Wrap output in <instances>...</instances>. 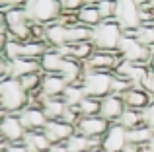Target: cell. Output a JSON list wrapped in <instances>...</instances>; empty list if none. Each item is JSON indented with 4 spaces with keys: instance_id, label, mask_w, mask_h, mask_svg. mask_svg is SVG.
<instances>
[{
    "instance_id": "cell-29",
    "label": "cell",
    "mask_w": 154,
    "mask_h": 152,
    "mask_svg": "<svg viewBox=\"0 0 154 152\" xmlns=\"http://www.w3.org/2000/svg\"><path fill=\"white\" fill-rule=\"evenodd\" d=\"M59 4H60V12H63V14L76 16L78 10L84 6V0H59Z\"/></svg>"
},
{
    "instance_id": "cell-31",
    "label": "cell",
    "mask_w": 154,
    "mask_h": 152,
    "mask_svg": "<svg viewBox=\"0 0 154 152\" xmlns=\"http://www.w3.org/2000/svg\"><path fill=\"white\" fill-rule=\"evenodd\" d=\"M8 68H10V62L6 61L4 55H0V82L8 78Z\"/></svg>"
},
{
    "instance_id": "cell-33",
    "label": "cell",
    "mask_w": 154,
    "mask_h": 152,
    "mask_svg": "<svg viewBox=\"0 0 154 152\" xmlns=\"http://www.w3.org/2000/svg\"><path fill=\"white\" fill-rule=\"evenodd\" d=\"M143 86L148 90V94H150V96H152V99H154V74H148V78L144 80Z\"/></svg>"
},
{
    "instance_id": "cell-12",
    "label": "cell",
    "mask_w": 154,
    "mask_h": 152,
    "mask_svg": "<svg viewBox=\"0 0 154 152\" xmlns=\"http://www.w3.org/2000/svg\"><path fill=\"white\" fill-rule=\"evenodd\" d=\"M18 117L22 121V127L26 129V133H37V131H43L47 125L45 113L37 105H27L22 113H18Z\"/></svg>"
},
{
    "instance_id": "cell-27",
    "label": "cell",
    "mask_w": 154,
    "mask_h": 152,
    "mask_svg": "<svg viewBox=\"0 0 154 152\" xmlns=\"http://www.w3.org/2000/svg\"><path fill=\"white\" fill-rule=\"evenodd\" d=\"M64 146H66L68 152H94L90 138L82 137V135H76V133L64 142Z\"/></svg>"
},
{
    "instance_id": "cell-32",
    "label": "cell",
    "mask_w": 154,
    "mask_h": 152,
    "mask_svg": "<svg viewBox=\"0 0 154 152\" xmlns=\"http://www.w3.org/2000/svg\"><path fill=\"white\" fill-rule=\"evenodd\" d=\"M8 43H10V37H8V33H6V31H0V55L6 53Z\"/></svg>"
},
{
    "instance_id": "cell-5",
    "label": "cell",
    "mask_w": 154,
    "mask_h": 152,
    "mask_svg": "<svg viewBox=\"0 0 154 152\" xmlns=\"http://www.w3.org/2000/svg\"><path fill=\"white\" fill-rule=\"evenodd\" d=\"M117 53L121 55L123 61L139 65V66H144V68H148V62H150V57H152V51L146 49V47H143L135 37H131V35H123V37H121Z\"/></svg>"
},
{
    "instance_id": "cell-15",
    "label": "cell",
    "mask_w": 154,
    "mask_h": 152,
    "mask_svg": "<svg viewBox=\"0 0 154 152\" xmlns=\"http://www.w3.org/2000/svg\"><path fill=\"white\" fill-rule=\"evenodd\" d=\"M74 133H76L74 127L66 125L63 121H47L45 129H43V135L47 137V141L51 144H64Z\"/></svg>"
},
{
    "instance_id": "cell-24",
    "label": "cell",
    "mask_w": 154,
    "mask_h": 152,
    "mask_svg": "<svg viewBox=\"0 0 154 152\" xmlns=\"http://www.w3.org/2000/svg\"><path fill=\"white\" fill-rule=\"evenodd\" d=\"M152 137H154V133L148 129V127H144V125L137 127V129H133V131H127V142L131 146H137V148L146 146Z\"/></svg>"
},
{
    "instance_id": "cell-23",
    "label": "cell",
    "mask_w": 154,
    "mask_h": 152,
    "mask_svg": "<svg viewBox=\"0 0 154 152\" xmlns=\"http://www.w3.org/2000/svg\"><path fill=\"white\" fill-rule=\"evenodd\" d=\"M123 35H131V37H135L143 47L154 51V26H139L133 31H123Z\"/></svg>"
},
{
    "instance_id": "cell-22",
    "label": "cell",
    "mask_w": 154,
    "mask_h": 152,
    "mask_svg": "<svg viewBox=\"0 0 154 152\" xmlns=\"http://www.w3.org/2000/svg\"><path fill=\"white\" fill-rule=\"evenodd\" d=\"M39 99H41V109H43V113H45L47 121H60L63 113L66 111V103L63 102V98H59V99H43L41 96H39Z\"/></svg>"
},
{
    "instance_id": "cell-13",
    "label": "cell",
    "mask_w": 154,
    "mask_h": 152,
    "mask_svg": "<svg viewBox=\"0 0 154 152\" xmlns=\"http://www.w3.org/2000/svg\"><path fill=\"white\" fill-rule=\"evenodd\" d=\"M129 146L127 142V131L123 127L115 125L109 127V131L103 135V142H102V152H123Z\"/></svg>"
},
{
    "instance_id": "cell-20",
    "label": "cell",
    "mask_w": 154,
    "mask_h": 152,
    "mask_svg": "<svg viewBox=\"0 0 154 152\" xmlns=\"http://www.w3.org/2000/svg\"><path fill=\"white\" fill-rule=\"evenodd\" d=\"M22 146L27 152H49L53 144L47 141L43 131H37V133H26V137L22 141Z\"/></svg>"
},
{
    "instance_id": "cell-37",
    "label": "cell",
    "mask_w": 154,
    "mask_h": 152,
    "mask_svg": "<svg viewBox=\"0 0 154 152\" xmlns=\"http://www.w3.org/2000/svg\"><path fill=\"white\" fill-rule=\"evenodd\" d=\"M148 70H150V74H154V51H152V57H150V62H148Z\"/></svg>"
},
{
    "instance_id": "cell-8",
    "label": "cell",
    "mask_w": 154,
    "mask_h": 152,
    "mask_svg": "<svg viewBox=\"0 0 154 152\" xmlns=\"http://www.w3.org/2000/svg\"><path fill=\"white\" fill-rule=\"evenodd\" d=\"M115 20L123 31H133L140 26L139 20V2L137 0H119L115 8Z\"/></svg>"
},
{
    "instance_id": "cell-39",
    "label": "cell",
    "mask_w": 154,
    "mask_h": 152,
    "mask_svg": "<svg viewBox=\"0 0 154 152\" xmlns=\"http://www.w3.org/2000/svg\"><path fill=\"white\" fill-rule=\"evenodd\" d=\"M152 26H154V22H152Z\"/></svg>"
},
{
    "instance_id": "cell-21",
    "label": "cell",
    "mask_w": 154,
    "mask_h": 152,
    "mask_svg": "<svg viewBox=\"0 0 154 152\" xmlns=\"http://www.w3.org/2000/svg\"><path fill=\"white\" fill-rule=\"evenodd\" d=\"M63 55L59 53L57 49H51L39 59V65H41V72L43 74H59L60 70V65H63Z\"/></svg>"
},
{
    "instance_id": "cell-7",
    "label": "cell",
    "mask_w": 154,
    "mask_h": 152,
    "mask_svg": "<svg viewBox=\"0 0 154 152\" xmlns=\"http://www.w3.org/2000/svg\"><path fill=\"white\" fill-rule=\"evenodd\" d=\"M123 62L121 55L117 51H96L92 55V59L84 65V70L86 72H107L113 74L119 65Z\"/></svg>"
},
{
    "instance_id": "cell-14",
    "label": "cell",
    "mask_w": 154,
    "mask_h": 152,
    "mask_svg": "<svg viewBox=\"0 0 154 152\" xmlns=\"http://www.w3.org/2000/svg\"><path fill=\"white\" fill-rule=\"evenodd\" d=\"M123 111H125V103L119 96L109 94L107 98H103L100 102V117L105 119L109 125H115L119 121V117L123 115Z\"/></svg>"
},
{
    "instance_id": "cell-19",
    "label": "cell",
    "mask_w": 154,
    "mask_h": 152,
    "mask_svg": "<svg viewBox=\"0 0 154 152\" xmlns=\"http://www.w3.org/2000/svg\"><path fill=\"white\" fill-rule=\"evenodd\" d=\"M35 72H41V65L39 61H29V59H18V61H12L10 62V68H8V78H22V76L27 74H35ZM43 74V72H41Z\"/></svg>"
},
{
    "instance_id": "cell-3",
    "label": "cell",
    "mask_w": 154,
    "mask_h": 152,
    "mask_svg": "<svg viewBox=\"0 0 154 152\" xmlns=\"http://www.w3.org/2000/svg\"><path fill=\"white\" fill-rule=\"evenodd\" d=\"M123 37V29L115 20H105L92 29V43L96 51H117Z\"/></svg>"
},
{
    "instance_id": "cell-36",
    "label": "cell",
    "mask_w": 154,
    "mask_h": 152,
    "mask_svg": "<svg viewBox=\"0 0 154 152\" xmlns=\"http://www.w3.org/2000/svg\"><path fill=\"white\" fill-rule=\"evenodd\" d=\"M0 31H6V14L0 12Z\"/></svg>"
},
{
    "instance_id": "cell-18",
    "label": "cell",
    "mask_w": 154,
    "mask_h": 152,
    "mask_svg": "<svg viewBox=\"0 0 154 152\" xmlns=\"http://www.w3.org/2000/svg\"><path fill=\"white\" fill-rule=\"evenodd\" d=\"M76 20H78L80 26L88 27V29H94L96 26H100L103 20H102V16H100L98 8H96V0L94 2H92V0H86L84 6L80 8L78 14H76Z\"/></svg>"
},
{
    "instance_id": "cell-25",
    "label": "cell",
    "mask_w": 154,
    "mask_h": 152,
    "mask_svg": "<svg viewBox=\"0 0 154 152\" xmlns=\"http://www.w3.org/2000/svg\"><path fill=\"white\" fill-rule=\"evenodd\" d=\"M100 102H102V99H94V98H88L86 96V98L76 107H72V109L78 113V117H96V115H100Z\"/></svg>"
},
{
    "instance_id": "cell-9",
    "label": "cell",
    "mask_w": 154,
    "mask_h": 152,
    "mask_svg": "<svg viewBox=\"0 0 154 152\" xmlns=\"http://www.w3.org/2000/svg\"><path fill=\"white\" fill-rule=\"evenodd\" d=\"M121 99H123V103H125V109H133V111H139V113L146 111L154 103V99H152V96L148 94V90L144 86H140V84H133V86L121 96Z\"/></svg>"
},
{
    "instance_id": "cell-6",
    "label": "cell",
    "mask_w": 154,
    "mask_h": 152,
    "mask_svg": "<svg viewBox=\"0 0 154 152\" xmlns=\"http://www.w3.org/2000/svg\"><path fill=\"white\" fill-rule=\"evenodd\" d=\"M111 80H113V74H107V72H86L82 80L84 94L94 99L107 98L111 94Z\"/></svg>"
},
{
    "instance_id": "cell-38",
    "label": "cell",
    "mask_w": 154,
    "mask_h": 152,
    "mask_svg": "<svg viewBox=\"0 0 154 152\" xmlns=\"http://www.w3.org/2000/svg\"><path fill=\"white\" fill-rule=\"evenodd\" d=\"M146 146H148V148H150V150L154 152V137L150 138V142H148V144H146Z\"/></svg>"
},
{
    "instance_id": "cell-35",
    "label": "cell",
    "mask_w": 154,
    "mask_h": 152,
    "mask_svg": "<svg viewBox=\"0 0 154 152\" xmlns=\"http://www.w3.org/2000/svg\"><path fill=\"white\" fill-rule=\"evenodd\" d=\"M49 152H68V150H66V146H64V144H53L51 148H49Z\"/></svg>"
},
{
    "instance_id": "cell-26",
    "label": "cell",
    "mask_w": 154,
    "mask_h": 152,
    "mask_svg": "<svg viewBox=\"0 0 154 152\" xmlns=\"http://www.w3.org/2000/svg\"><path fill=\"white\" fill-rule=\"evenodd\" d=\"M117 125L123 127L125 131H133V129H137V127L143 125V113L133 111V109H125L123 115L119 117V121H117Z\"/></svg>"
},
{
    "instance_id": "cell-2",
    "label": "cell",
    "mask_w": 154,
    "mask_h": 152,
    "mask_svg": "<svg viewBox=\"0 0 154 152\" xmlns=\"http://www.w3.org/2000/svg\"><path fill=\"white\" fill-rule=\"evenodd\" d=\"M23 10H26L31 23L45 26V27L55 23L59 20V16L63 14L59 0H26Z\"/></svg>"
},
{
    "instance_id": "cell-11",
    "label": "cell",
    "mask_w": 154,
    "mask_h": 152,
    "mask_svg": "<svg viewBox=\"0 0 154 152\" xmlns=\"http://www.w3.org/2000/svg\"><path fill=\"white\" fill-rule=\"evenodd\" d=\"M109 123L102 119L100 115L96 117H80L76 123V135H82L86 138H103V135L109 131Z\"/></svg>"
},
{
    "instance_id": "cell-16",
    "label": "cell",
    "mask_w": 154,
    "mask_h": 152,
    "mask_svg": "<svg viewBox=\"0 0 154 152\" xmlns=\"http://www.w3.org/2000/svg\"><path fill=\"white\" fill-rule=\"evenodd\" d=\"M68 84L60 78L59 74H43V82H41V96L43 99H59L64 96Z\"/></svg>"
},
{
    "instance_id": "cell-1",
    "label": "cell",
    "mask_w": 154,
    "mask_h": 152,
    "mask_svg": "<svg viewBox=\"0 0 154 152\" xmlns=\"http://www.w3.org/2000/svg\"><path fill=\"white\" fill-rule=\"evenodd\" d=\"M29 105V96L23 92L18 80L6 78L0 82V109L6 113H22L26 107Z\"/></svg>"
},
{
    "instance_id": "cell-30",
    "label": "cell",
    "mask_w": 154,
    "mask_h": 152,
    "mask_svg": "<svg viewBox=\"0 0 154 152\" xmlns=\"http://www.w3.org/2000/svg\"><path fill=\"white\" fill-rule=\"evenodd\" d=\"M143 125L148 127V129L154 133V103L148 107L146 111H143Z\"/></svg>"
},
{
    "instance_id": "cell-34",
    "label": "cell",
    "mask_w": 154,
    "mask_h": 152,
    "mask_svg": "<svg viewBox=\"0 0 154 152\" xmlns=\"http://www.w3.org/2000/svg\"><path fill=\"white\" fill-rule=\"evenodd\" d=\"M4 152H27V150L23 148L22 144H10V146H8V148L4 150Z\"/></svg>"
},
{
    "instance_id": "cell-17",
    "label": "cell",
    "mask_w": 154,
    "mask_h": 152,
    "mask_svg": "<svg viewBox=\"0 0 154 152\" xmlns=\"http://www.w3.org/2000/svg\"><path fill=\"white\" fill-rule=\"evenodd\" d=\"M59 76L68 84V86H74V84H82L84 76H86V70H84L82 62L74 61V59H63Z\"/></svg>"
},
{
    "instance_id": "cell-28",
    "label": "cell",
    "mask_w": 154,
    "mask_h": 152,
    "mask_svg": "<svg viewBox=\"0 0 154 152\" xmlns=\"http://www.w3.org/2000/svg\"><path fill=\"white\" fill-rule=\"evenodd\" d=\"M96 8H98L102 20H113L115 18V8H117V2L113 0H96Z\"/></svg>"
},
{
    "instance_id": "cell-4",
    "label": "cell",
    "mask_w": 154,
    "mask_h": 152,
    "mask_svg": "<svg viewBox=\"0 0 154 152\" xmlns=\"http://www.w3.org/2000/svg\"><path fill=\"white\" fill-rule=\"evenodd\" d=\"M31 26L26 10H23V2L22 6L12 8L10 12H6V33L10 37V41H20V43H27L31 41Z\"/></svg>"
},
{
    "instance_id": "cell-10",
    "label": "cell",
    "mask_w": 154,
    "mask_h": 152,
    "mask_svg": "<svg viewBox=\"0 0 154 152\" xmlns=\"http://www.w3.org/2000/svg\"><path fill=\"white\" fill-rule=\"evenodd\" d=\"M23 137H26V129L22 127L18 115L8 113L0 119V138L8 144H22Z\"/></svg>"
}]
</instances>
